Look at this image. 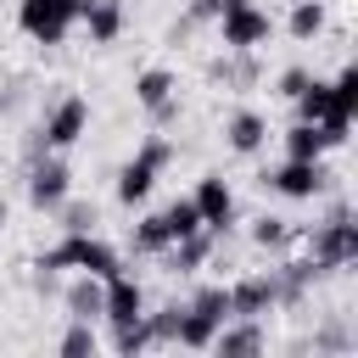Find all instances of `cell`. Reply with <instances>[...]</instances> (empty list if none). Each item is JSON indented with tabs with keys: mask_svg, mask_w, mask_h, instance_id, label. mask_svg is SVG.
Here are the masks:
<instances>
[{
	"mask_svg": "<svg viewBox=\"0 0 358 358\" xmlns=\"http://www.w3.org/2000/svg\"><path fill=\"white\" fill-rule=\"evenodd\" d=\"M213 347L224 352V358H252V352H263V324L257 319H241V324H218V336H213Z\"/></svg>",
	"mask_w": 358,
	"mask_h": 358,
	"instance_id": "cell-13",
	"label": "cell"
},
{
	"mask_svg": "<svg viewBox=\"0 0 358 358\" xmlns=\"http://www.w3.org/2000/svg\"><path fill=\"white\" fill-rule=\"evenodd\" d=\"M151 185H157V168L134 151V162H123V173H117V201H123V207H140V201L151 196Z\"/></svg>",
	"mask_w": 358,
	"mask_h": 358,
	"instance_id": "cell-16",
	"label": "cell"
},
{
	"mask_svg": "<svg viewBox=\"0 0 358 358\" xmlns=\"http://www.w3.org/2000/svg\"><path fill=\"white\" fill-rule=\"evenodd\" d=\"M62 302H67L73 319H90V324H95V319H101V280H95V274H78Z\"/></svg>",
	"mask_w": 358,
	"mask_h": 358,
	"instance_id": "cell-17",
	"label": "cell"
},
{
	"mask_svg": "<svg viewBox=\"0 0 358 358\" xmlns=\"http://www.w3.org/2000/svg\"><path fill=\"white\" fill-rule=\"evenodd\" d=\"M274 308V274H246L229 285V319H263Z\"/></svg>",
	"mask_w": 358,
	"mask_h": 358,
	"instance_id": "cell-11",
	"label": "cell"
},
{
	"mask_svg": "<svg viewBox=\"0 0 358 358\" xmlns=\"http://www.w3.org/2000/svg\"><path fill=\"white\" fill-rule=\"evenodd\" d=\"M224 319H229V285H201V291L190 296V308H179L173 341L201 352V347H213V336H218Z\"/></svg>",
	"mask_w": 358,
	"mask_h": 358,
	"instance_id": "cell-1",
	"label": "cell"
},
{
	"mask_svg": "<svg viewBox=\"0 0 358 358\" xmlns=\"http://www.w3.org/2000/svg\"><path fill=\"white\" fill-rule=\"evenodd\" d=\"M151 347V330H145V313L140 319H117L112 324V352H123V358H134V352H145Z\"/></svg>",
	"mask_w": 358,
	"mask_h": 358,
	"instance_id": "cell-20",
	"label": "cell"
},
{
	"mask_svg": "<svg viewBox=\"0 0 358 358\" xmlns=\"http://www.w3.org/2000/svg\"><path fill=\"white\" fill-rule=\"evenodd\" d=\"M95 347H101V341H95V324H90V319H73L67 336H62V352H67V358H90Z\"/></svg>",
	"mask_w": 358,
	"mask_h": 358,
	"instance_id": "cell-25",
	"label": "cell"
},
{
	"mask_svg": "<svg viewBox=\"0 0 358 358\" xmlns=\"http://www.w3.org/2000/svg\"><path fill=\"white\" fill-rule=\"evenodd\" d=\"M78 11H84V0H22V6H17V22H22L28 39H39V45H62L67 28L78 22Z\"/></svg>",
	"mask_w": 358,
	"mask_h": 358,
	"instance_id": "cell-3",
	"label": "cell"
},
{
	"mask_svg": "<svg viewBox=\"0 0 358 358\" xmlns=\"http://www.w3.org/2000/svg\"><path fill=\"white\" fill-rule=\"evenodd\" d=\"M324 162H302V157H285L274 173H263V185L268 190H280V196H291V201H308V196H319L324 190Z\"/></svg>",
	"mask_w": 358,
	"mask_h": 358,
	"instance_id": "cell-7",
	"label": "cell"
},
{
	"mask_svg": "<svg viewBox=\"0 0 358 358\" xmlns=\"http://www.w3.org/2000/svg\"><path fill=\"white\" fill-rule=\"evenodd\" d=\"M140 157H145V162H151V168H157V173H162V168H168V162H173V140H162V134H151V140H145V145H140Z\"/></svg>",
	"mask_w": 358,
	"mask_h": 358,
	"instance_id": "cell-27",
	"label": "cell"
},
{
	"mask_svg": "<svg viewBox=\"0 0 358 358\" xmlns=\"http://www.w3.org/2000/svg\"><path fill=\"white\" fill-rule=\"evenodd\" d=\"M190 201H196V213H201V224H207L213 235H224V229L235 224V196H229V185H224L218 173H207Z\"/></svg>",
	"mask_w": 358,
	"mask_h": 358,
	"instance_id": "cell-10",
	"label": "cell"
},
{
	"mask_svg": "<svg viewBox=\"0 0 358 358\" xmlns=\"http://www.w3.org/2000/svg\"><path fill=\"white\" fill-rule=\"evenodd\" d=\"M352 257H358V224H352L347 207H336V213L313 229V268L324 274V268H341V263H352Z\"/></svg>",
	"mask_w": 358,
	"mask_h": 358,
	"instance_id": "cell-4",
	"label": "cell"
},
{
	"mask_svg": "<svg viewBox=\"0 0 358 358\" xmlns=\"http://www.w3.org/2000/svg\"><path fill=\"white\" fill-rule=\"evenodd\" d=\"M218 34H224V50H235V56H246V50H257V45H268V34H274V22H268V11H257V0H252V6H235V11H218Z\"/></svg>",
	"mask_w": 358,
	"mask_h": 358,
	"instance_id": "cell-5",
	"label": "cell"
},
{
	"mask_svg": "<svg viewBox=\"0 0 358 358\" xmlns=\"http://www.w3.org/2000/svg\"><path fill=\"white\" fill-rule=\"evenodd\" d=\"M140 313H145V291H140V280H129L123 268L106 274V280H101V319L117 324V319H140Z\"/></svg>",
	"mask_w": 358,
	"mask_h": 358,
	"instance_id": "cell-8",
	"label": "cell"
},
{
	"mask_svg": "<svg viewBox=\"0 0 358 358\" xmlns=\"http://www.w3.org/2000/svg\"><path fill=\"white\" fill-rule=\"evenodd\" d=\"M252 241L257 246H291V224L285 218H257L252 224Z\"/></svg>",
	"mask_w": 358,
	"mask_h": 358,
	"instance_id": "cell-26",
	"label": "cell"
},
{
	"mask_svg": "<svg viewBox=\"0 0 358 358\" xmlns=\"http://www.w3.org/2000/svg\"><path fill=\"white\" fill-rule=\"evenodd\" d=\"M324 0H291V39H313L324 34Z\"/></svg>",
	"mask_w": 358,
	"mask_h": 358,
	"instance_id": "cell-21",
	"label": "cell"
},
{
	"mask_svg": "<svg viewBox=\"0 0 358 358\" xmlns=\"http://www.w3.org/2000/svg\"><path fill=\"white\" fill-rule=\"evenodd\" d=\"M224 0H190V17H218Z\"/></svg>",
	"mask_w": 358,
	"mask_h": 358,
	"instance_id": "cell-30",
	"label": "cell"
},
{
	"mask_svg": "<svg viewBox=\"0 0 358 358\" xmlns=\"http://www.w3.org/2000/svg\"><path fill=\"white\" fill-rule=\"evenodd\" d=\"M224 140H229V151L252 157V151L268 140V123H263V112H235V117L224 123Z\"/></svg>",
	"mask_w": 358,
	"mask_h": 358,
	"instance_id": "cell-15",
	"label": "cell"
},
{
	"mask_svg": "<svg viewBox=\"0 0 358 358\" xmlns=\"http://www.w3.org/2000/svg\"><path fill=\"white\" fill-rule=\"evenodd\" d=\"M308 78H313V73H302V67H285V73H280V95H285V101H296V95L308 90Z\"/></svg>",
	"mask_w": 358,
	"mask_h": 358,
	"instance_id": "cell-28",
	"label": "cell"
},
{
	"mask_svg": "<svg viewBox=\"0 0 358 358\" xmlns=\"http://www.w3.org/2000/svg\"><path fill=\"white\" fill-rule=\"evenodd\" d=\"M6 213H11V207H6V196H0V224H6Z\"/></svg>",
	"mask_w": 358,
	"mask_h": 358,
	"instance_id": "cell-32",
	"label": "cell"
},
{
	"mask_svg": "<svg viewBox=\"0 0 358 358\" xmlns=\"http://www.w3.org/2000/svg\"><path fill=\"white\" fill-rule=\"evenodd\" d=\"M162 218H168V229H173V241H179V235H196V229H207V224H201V213H196V201H190V196H179V201H173V207H162Z\"/></svg>",
	"mask_w": 358,
	"mask_h": 358,
	"instance_id": "cell-24",
	"label": "cell"
},
{
	"mask_svg": "<svg viewBox=\"0 0 358 358\" xmlns=\"http://www.w3.org/2000/svg\"><path fill=\"white\" fill-rule=\"evenodd\" d=\"M84 129H90V101H84V95H62V101L45 112L39 140H45L50 151H67V145H78V140H84Z\"/></svg>",
	"mask_w": 358,
	"mask_h": 358,
	"instance_id": "cell-6",
	"label": "cell"
},
{
	"mask_svg": "<svg viewBox=\"0 0 358 358\" xmlns=\"http://www.w3.org/2000/svg\"><path fill=\"white\" fill-rule=\"evenodd\" d=\"M207 252H213V229L179 235V241H173V257H168V268H196V263H201Z\"/></svg>",
	"mask_w": 358,
	"mask_h": 358,
	"instance_id": "cell-22",
	"label": "cell"
},
{
	"mask_svg": "<svg viewBox=\"0 0 358 358\" xmlns=\"http://www.w3.org/2000/svg\"><path fill=\"white\" fill-rule=\"evenodd\" d=\"M235 6H252V0H224V11H235Z\"/></svg>",
	"mask_w": 358,
	"mask_h": 358,
	"instance_id": "cell-31",
	"label": "cell"
},
{
	"mask_svg": "<svg viewBox=\"0 0 358 358\" xmlns=\"http://www.w3.org/2000/svg\"><path fill=\"white\" fill-rule=\"evenodd\" d=\"M34 268H78V274L106 280V274H117V252H112L106 241H95L90 229H67V241H62L56 252H45Z\"/></svg>",
	"mask_w": 358,
	"mask_h": 358,
	"instance_id": "cell-2",
	"label": "cell"
},
{
	"mask_svg": "<svg viewBox=\"0 0 358 358\" xmlns=\"http://www.w3.org/2000/svg\"><path fill=\"white\" fill-rule=\"evenodd\" d=\"M324 112H330V84H319V78H308V90L296 95V117H302V123H319Z\"/></svg>",
	"mask_w": 358,
	"mask_h": 358,
	"instance_id": "cell-23",
	"label": "cell"
},
{
	"mask_svg": "<svg viewBox=\"0 0 358 358\" xmlns=\"http://www.w3.org/2000/svg\"><path fill=\"white\" fill-rule=\"evenodd\" d=\"M330 145H324V134H319V123H302L296 117V129L285 134V157H302V162H319Z\"/></svg>",
	"mask_w": 358,
	"mask_h": 358,
	"instance_id": "cell-18",
	"label": "cell"
},
{
	"mask_svg": "<svg viewBox=\"0 0 358 358\" xmlns=\"http://www.w3.org/2000/svg\"><path fill=\"white\" fill-rule=\"evenodd\" d=\"M95 224V207H67V229H90Z\"/></svg>",
	"mask_w": 358,
	"mask_h": 358,
	"instance_id": "cell-29",
	"label": "cell"
},
{
	"mask_svg": "<svg viewBox=\"0 0 358 358\" xmlns=\"http://www.w3.org/2000/svg\"><path fill=\"white\" fill-rule=\"evenodd\" d=\"M67 190H73L67 162L45 157V162H34V168H28V201H34V207H62V201H67Z\"/></svg>",
	"mask_w": 358,
	"mask_h": 358,
	"instance_id": "cell-9",
	"label": "cell"
},
{
	"mask_svg": "<svg viewBox=\"0 0 358 358\" xmlns=\"http://www.w3.org/2000/svg\"><path fill=\"white\" fill-rule=\"evenodd\" d=\"M78 22L90 28V39H95V45H112V39L123 34V6H117V0H84Z\"/></svg>",
	"mask_w": 358,
	"mask_h": 358,
	"instance_id": "cell-14",
	"label": "cell"
},
{
	"mask_svg": "<svg viewBox=\"0 0 358 358\" xmlns=\"http://www.w3.org/2000/svg\"><path fill=\"white\" fill-rule=\"evenodd\" d=\"M168 246H173L168 218H162V213H145V218L134 224V252H168Z\"/></svg>",
	"mask_w": 358,
	"mask_h": 358,
	"instance_id": "cell-19",
	"label": "cell"
},
{
	"mask_svg": "<svg viewBox=\"0 0 358 358\" xmlns=\"http://www.w3.org/2000/svg\"><path fill=\"white\" fill-rule=\"evenodd\" d=\"M173 90H179V84H173V73H168V67H145V73L134 78V101H140L145 112H157V117H168V112H173Z\"/></svg>",
	"mask_w": 358,
	"mask_h": 358,
	"instance_id": "cell-12",
	"label": "cell"
}]
</instances>
